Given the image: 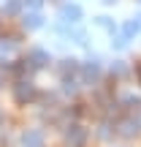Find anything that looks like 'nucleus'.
Returning a JSON list of instances; mask_svg holds the SVG:
<instances>
[{
    "label": "nucleus",
    "instance_id": "f3484780",
    "mask_svg": "<svg viewBox=\"0 0 141 147\" xmlns=\"http://www.w3.org/2000/svg\"><path fill=\"white\" fill-rule=\"evenodd\" d=\"M136 71H138V82H141V63H138V68H136Z\"/></svg>",
    "mask_w": 141,
    "mask_h": 147
},
{
    "label": "nucleus",
    "instance_id": "20e7f679",
    "mask_svg": "<svg viewBox=\"0 0 141 147\" xmlns=\"http://www.w3.org/2000/svg\"><path fill=\"white\" fill-rule=\"evenodd\" d=\"M60 19L68 22V25H76V22L82 19V8H79V5H73V3L60 5Z\"/></svg>",
    "mask_w": 141,
    "mask_h": 147
},
{
    "label": "nucleus",
    "instance_id": "6ab92c4d",
    "mask_svg": "<svg viewBox=\"0 0 141 147\" xmlns=\"http://www.w3.org/2000/svg\"><path fill=\"white\" fill-rule=\"evenodd\" d=\"M106 3H114V0H106Z\"/></svg>",
    "mask_w": 141,
    "mask_h": 147
},
{
    "label": "nucleus",
    "instance_id": "f257e3e1",
    "mask_svg": "<svg viewBox=\"0 0 141 147\" xmlns=\"http://www.w3.org/2000/svg\"><path fill=\"white\" fill-rule=\"evenodd\" d=\"M35 98H38L35 84H33L30 79H19V82H16V87H14V101H16L19 106H27V104H33Z\"/></svg>",
    "mask_w": 141,
    "mask_h": 147
},
{
    "label": "nucleus",
    "instance_id": "423d86ee",
    "mask_svg": "<svg viewBox=\"0 0 141 147\" xmlns=\"http://www.w3.org/2000/svg\"><path fill=\"white\" fill-rule=\"evenodd\" d=\"M27 60H30V65L38 71V68H43V65L49 63V55L43 52V49H30V52H27Z\"/></svg>",
    "mask_w": 141,
    "mask_h": 147
},
{
    "label": "nucleus",
    "instance_id": "a211bd4d",
    "mask_svg": "<svg viewBox=\"0 0 141 147\" xmlns=\"http://www.w3.org/2000/svg\"><path fill=\"white\" fill-rule=\"evenodd\" d=\"M0 125H3V115H0Z\"/></svg>",
    "mask_w": 141,
    "mask_h": 147
},
{
    "label": "nucleus",
    "instance_id": "0eeeda50",
    "mask_svg": "<svg viewBox=\"0 0 141 147\" xmlns=\"http://www.w3.org/2000/svg\"><path fill=\"white\" fill-rule=\"evenodd\" d=\"M79 68H82V65H79V60H73V57H65L63 63H60V76H73V74H76Z\"/></svg>",
    "mask_w": 141,
    "mask_h": 147
},
{
    "label": "nucleus",
    "instance_id": "4468645a",
    "mask_svg": "<svg viewBox=\"0 0 141 147\" xmlns=\"http://www.w3.org/2000/svg\"><path fill=\"white\" fill-rule=\"evenodd\" d=\"M111 136V123H103L100 125V139H109Z\"/></svg>",
    "mask_w": 141,
    "mask_h": 147
},
{
    "label": "nucleus",
    "instance_id": "dca6fc26",
    "mask_svg": "<svg viewBox=\"0 0 141 147\" xmlns=\"http://www.w3.org/2000/svg\"><path fill=\"white\" fill-rule=\"evenodd\" d=\"M25 3H27V5H30V8H38V5H41V3H43V0H25Z\"/></svg>",
    "mask_w": 141,
    "mask_h": 147
},
{
    "label": "nucleus",
    "instance_id": "1a4fd4ad",
    "mask_svg": "<svg viewBox=\"0 0 141 147\" xmlns=\"http://www.w3.org/2000/svg\"><path fill=\"white\" fill-rule=\"evenodd\" d=\"M22 25H25L27 30H38V27L43 25V16L38 14V11H33V14H27L25 19H22Z\"/></svg>",
    "mask_w": 141,
    "mask_h": 147
},
{
    "label": "nucleus",
    "instance_id": "9b49d317",
    "mask_svg": "<svg viewBox=\"0 0 141 147\" xmlns=\"http://www.w3.org/2000/svg\"><path fill=\"white\" fill-rule=\"evenodd\" d=\"M19 8H22V0H8V3L3 5V14L5 16H14V14H19Z\"/></svg>",
    "mask_w": 141,
    "mask_h": 147
},
{
    "label": "nucleus",
    "instance_id": "9d476101",
    "mask_svg": "<svg viewBox=\"0 0 141 147\" xmlns=\"http://www.w3.org/2000/svg\"><path fill=\"white\" fill-rule=\"evenodd\" d=\"M138 30H141V25H138L136 19H130V22H125V27H122V36L133 38V36H138Z\"/></svg>",
    "mask_w": 141,
    "mask_h": 147
},
{
    "label": "nucleus",
    "instance_id": "2eb2a0df",
    "mask_svg": "<svg viewBox=\"0 0 141 147\" xmlns=\"http://www.w3.org/2000/svg\"><path fill=\"white\" fill-rule=\"evenodd\" d=\"M98 22H100V25H103V27H109V30H114V25H111V22H109V16H100Z\"/></svg>",
    "mask_w": 141,
    "mask_h": 147
},
{
    "label": "nucleus",
    "instance_id": "f03ea898",
    "mask_svg": "<svg viewBox=\"0 0 141 147\" xmlns=\"http://www.w3.org/2000/svg\"><path fill=\"white\" fill-rule=\"evenodd\" d=\"M65 142H68L71 147H84V142H87V131L73 123V125L65 128Z\"/></svg>",
    "mask_w": 141,
    "mask_h": 147
},
{
    "label": "nucleus",
    "instance_id": "6e6552de",
    "mask_svg": "<svg viewBox=\"0 0 141 147\" xmlns=\"http://www.w3.org/2000/svg\"><path fill=\"white\" fill-rule=\"evenodd\" d=\"M82 76H84V82H95V79L100 76V65H98V63H87V65H82Z\"/></svg>",
    "mask_w": 141,
    "mask_h": 147
},
{
    "label": "nucleus",
    "instance_id": "39448f33",
    "mask_svg": "<svg viewBox=\"0 0 141 147\" xmlns=\"http://www.w3.org/2000/svg\"><path fill=\"white\" fill-rule=\"evenodd\" d=\"M22 144L25 147H43V134L38 131V128H30V131H25V136H22Z\"/></svg>",
    "mask_w": 141,
    "mask_h": 147
},
{
    "label": "nucleus",
    "instance_id": "f8f14e48",
    "mask_svg": "<svg viewBox=\"0 0 141 147\" xmlns=\"http://www.w3.org/2000/svg\"><path fill=\"white\" fill-rule=\"evenodd\" d=\"M76 87H79V84L73 82L71 76H65V79H63V90H65V93H76Z\"/></svg>",
    "mask_w": 141,
    "mask_h": 147
},
{
    "label": "nucleus",
    "instance_id": "ddd939ff",
    "mask_svg": "<svg viewBox=\"0 0 141 147\" xmlns=\"http://www.w3.org/2000/svg\"><path fill=\"white\" fill-rule=\"evenodd\" d=\"M111 74H114V76H125V74H128V68H125L122 63H117V65H111Z\"/></svg>",
    "mask_w": 141,
    "mask_h": 147
},
{
    "label": "nucleus",
    "instance_id": "7ed1b4c3",
    "mask_svg": "<svg viewBox=\"0 0 141 147\" xmlns=\"http://www.w3.org/2000/svg\"><path fill=\"white\" fill-rule=\"evenodd\" d=\"M138 131H141V125L133 120V117H122V120L117 123V134H120V136H125V139L138 136Z\"/></svg>",
    "mask_w": 141,
    "mask_h": 147
}]
</instances>
